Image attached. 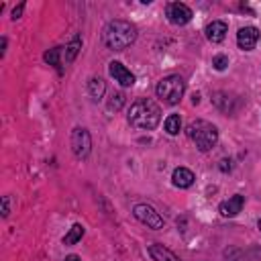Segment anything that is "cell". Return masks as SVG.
I'll use <instances>...</instances> for the list:
<instances>
[{"mask_svg":"<svg viewBox=\"0 0 261 261\" xmlns=\"http://www.w3.org/2000/svg\"><path fill=\"white\" fill-rule=\"evenodd\" d=\"M186 135H188L190 141L196 143V147L202 153L210 151L218 143V128L212 122H208V120H194V122H190L188 128H186Z\"/></svg>","mask_w":261,"mask_h":261,"instance_id":"3957f363","label":"cell"},{"mask_svg":"<svg viewBox=\"0 0 261 261\" xmlns=\"http://www.w3.org/2000/svg\"><path fill=\"white\" fill-rule=\"evenodd\" d=\"M186 92V82L181 75H167L163 80H159V84L155 86V94L157 98H161L165 104L175 106L179 104L181 96Z\"/></svg>","mask_w":261,"mask_h":261,"instance_id":"277c9868","label":"cell"},{"mask_svg":"<svg viewBox=\"0 0 261 261\" xmlns=\"http://www.w3.org/2000/svg\"><path fill=\"white\" fill-rule=\"evenodd\" d=\"M257 226H259V230H261V218H259V222H257Z\"/></svg>","mask_w":261,"mask_h":261,"instance_id":"d4e9b609","label":"cell"},{"mask_svg":"<svg viewBox=\"0 0 261 261\" xmlns=\"http://www.w3.org/2000/svg\"><path fill=\"white\" fill-rule=\"evenodd\" d=\"M204 33H206V39H208L210 43H220V41L226 37L228 27H226L224 20H212V22L204 29Z\"/></svg>","mask_w":261,"mask_h":261,"instance_id":"8fae6325","label":"cell"},{"mask_svg":"<svg viewBox=\"0 0 261 261\" xmlns=\"http://www.w3.org/2000/svg\"><path fill=\"white\" fill-rule=\"evenodd\" d=\"M259 39H261V33H259L257 27H243V29H239V33H237V45H239L243 51L255 49V45L259 43Z\"/></svg>","mask_w":261,"mask_h":261,"instance_id":"ba28073f","label":"cell"},{"mask_svg":"<svg viewBox=\"0 0 261 261\" xmlns=\"http://www.w3.org/2000/svg\"><path fill=\"white\" fill-rule=\"evenodd\" d=\"M102 39H104V45L112 51H122L126 47H130L137 39V27L128 20H122V18H116V20H110L106 27H104V33H102Z\"/></svg>","mask_w":261,"mask_h":261,"instance_id":"7a4b0ae2","label":"cell"},{"mask_svg":"<svg viewBox=\"0 0 261 261\" xmlns=\"http://www.w3.org/2000/svg\"><path fill=\"white\" fill-rule=\"evenodd\" d=\"M165 14H167V20L171 24H177V27H184V24H188L192 20V8L188 4H184V2H171V4H167Z\"/></svg>","mask_w":261,"mask_h":261,"instance_id":"52a82bcc","label":"cell"},{"mask_svg":"<svg viewBox=\"0 0 261 261\" xmlns=\"http://www.w3.org/2000/svg\"><path fill=\"white\" fill-rule=\"evenodd\" d=\"M69 143H71V151H73V155H75L77 159H86V157L90 155V149H92V137H90L88 128H84V126H75V128L71 130V139H69Z\"/></svg>","mask_w":261,"mask_h":261,"instance_id":"5b68a950","label":"cell"},{"mask_svg":"<svg viewBox=\"0 0 261 261\" xmlns=\"http://www.w3.org/2000/svg\"><path fill=\"white\" fill-rule=\"evenodd\" d=\"M133 214H135V218H137L139 222L147 224V228H153V230L163 228V218H161V214H159L153 206H149V204H137V206L133 208Z\"/></svg>","mask_w":261,"mask_h":261,"instance_id":"8992f818","label":"cell"},{"mask_svg":"<svg viewBox=\"0 0 261 261\" xmlns=\"http://www.w3.org/2000/svg\"><path fill=\"white\" fill-rule=\"evenodd\" d=\"M163 126H165V130H167V135H177L179 130H181V118H179V114H169L167 118H165V122H163Z\"/></svg>","mask_w":261,"mask_h":261,"instance_id":"2e32d148","label":"cell"},{"mask_svg":"<svg viewBox=\"0 0 261 261\" xmlns=\"http://www.w3.org/2000/svg\"><path fill=\"white\" fill-rule=\"evenodd\" d=\"M194 179H196V175L188 169V167H175L173 169V175H171V181H173V186L175 188H190L192 184H194Z\"/></svg>","mask_w":261,"mask_h":261,"instance_id":"7c38bea8","label":"cell"},{"mask_svg":"<svg viewBox=\"0 0 261 261\" xmlns=\"http://www.w3.org/2000/svg\"><path fill=\"white\" fill-rule=\"evenodd\" d=\"M59 55H61V47H53V49H49V51L43 55V59H45L49 65L59 67Z\"/></svg>","mask_w":261,"mask_h":261,"instance_id":"d6986e66","label":"cell"},{"mask_svg":"<svg viewBox=\"0 0 261 261\" xmlns=\"http://www.w3.org/2000/svg\"><path fill=\"white\" fill-rule=\"evenodd\" d=\"M65 261H82V259H80L77 255H67V257H65Z\"/></svg>","mask_w":261,"mask_h":261,"instance_id":"cb8c5ba5","label":"cell"},{"mask_svg":"<svg viewBox=\"0 0 261 261\" xmlns=\"http://www.w3.org/2000/svg\"><path fill=\"white\" fill-rule=\"evenodd\" d=\"M108 71H110V75L114 77V82H118L122 88H128V86L135 84V75H133L120 61H110V63H108Z\"/></svg>","mask_w":261,"mask_h":261,"instance_id":"9c48e42d","label":"cell"},{"mask_svg":"<svg viewBox=\"0 0 261 261\" xmlns=\"http://www.w3.org/2000/svg\"><path fill=\"white\" fill-rule=\"evenodd\" d=\"M122 106H124V94H122V92H114V94L108 98V102H106V108H108L110 112H118Z\"/></svg>","mask_w":261,"mask_h":261,"instance_id":"ac0fdd59","label":"cell"},{"mask_svg":"<svg viewBox=\"0 0 261 261\" xmlns=\"http://www.w3.org/2000/svg\"><path fill=\"white\" fill-rule=\"evenodd\" d=\"M80 49H82V39L75 35V37L71 39V43L65 47V63H71V61L75 59V55L80 53Z\"/></svg>","mask_w":261,"mask_h":261,"instance_id":"e0dca14e","label":"cell"},{"mask_svg":"<svg viewBox=\"0 0 261 261\" xmlns=\"http://www.w3.org/2000/svg\"><path fill=\"white\" fill-rule=\"evenodd\" d=\"M84 232H86V230H84V226H82L80 222H75V224L69 228V232L63 237V245H75V243L84 237Z\"/></svg>","mask_w":261,"mask_h":261,"instance_id":"9a60e30c","label":"cell"},{"mask_svg":"<svg viewBox=\"0 0 261 261\" xmlns=\"http://www.w3.org/2000/svg\"><path fill=\"white\" fill-rule=\"evenodd\" d=\"M22 10H24V4H18L14 10H12V20H16V18H20L22 16Z\"/></svg>","mask_w":261,"mask_h":261,"instance_id":"7402d4cb","label":"cell"},{"mask_svg":"<svg viewBox=\"0 0 261 261\" xmlns=\"http://www.w3.org/2000/svg\"><path fill=\"white\" fill-rule=\"evenodd\" d=\"M8 214H10V198L4 196V198H2V216L6 218Z\"/></svg>","mask_w":261,"mask_h":261,"instance_id":"44dd1931","label":"cell"},{"mask_svg":"<svg viewBox=\"0 0 261 261\" xmlns=\"http://www.w3.org/2000/svg\"><path fill=\"white\" fill-rule=\"evenodd\" d=\"M88 94H90L94 100L104 98V94H106V82H104L102 77H92V80L88 82Z\"/></svg>","mask_w":261,"mask_h":261,"instance_id":"5bb4252c","label":"cell"},{"mask_svg":"<svg viewBox=\"0 0 261 261\" xmlns=\"http://www.w3.org/2000/svg\"><path fill=\"white\" fill-rule=\"evenodd\" d=\"M149 255L153 257V261H179V257L173 251H169L167 247H163L159 243L149 245Z\"/></svg>","mask_w":261,"mask_h":261,"instance_id":"4fadbf2b","label":"cell"},{"mask_svg":"<svg viewBox=\"0 0 261 261\" xmlns=\"http://www.w3.org/2000/svg\"><path fill=\"white\" fill-rule=\"evenodd\" d=\"M243 206H245V196H241V194H234V196H230L228 200L220 202V206H218V212H220L224 218H232V216H237V214L243 210Z\"/></svg>","mask_w":261,"mask_h":261,"instance_id":"30bf717a","label":"cell"},{"mask_svg":"<svg viewBox=\"0 0 261 261\" xmlns=\"http://www.w3.org/2000/svg\"><path fill=\"white\" fill-rule=\"evenodd\" d=\"M218 167H220V169H222V171H228V169H230V161H226V159H222V161H220V165H218Z\"/></svg>","mask_w":261,"mask_h":261,"instance_id":"603a6c76","label":"cell"},{"mask_svg":"<svg viewBox=\"0 0 261 261\" xmlns=\"http://www.w3.org/2000/svg\"><path fill=\"white\" fill-rule=\"evenodd\" d=\"M226 65H228V57H226V55H216V57H212V67H214L216 71L226 69Z\"/></svg>","mask_w":261,"mask_h":261,"instance_id":"ffe728a7","label":"cell"},{"mask_svg":"<svg viewBox=\"0 0 261 261\" xmlns=\"http://www.w3.org/2000/svg\"><path fill=\"white\" fill-rule=\"evenodd\" d=\"M126 120L130 126L139 130H153L161 120V108L151 98H139L130 104Z\"/></svg>","mask_w":261,"mask_h":261,"instance_id":"6da1fadb","label":"cell"}]
</instances>
